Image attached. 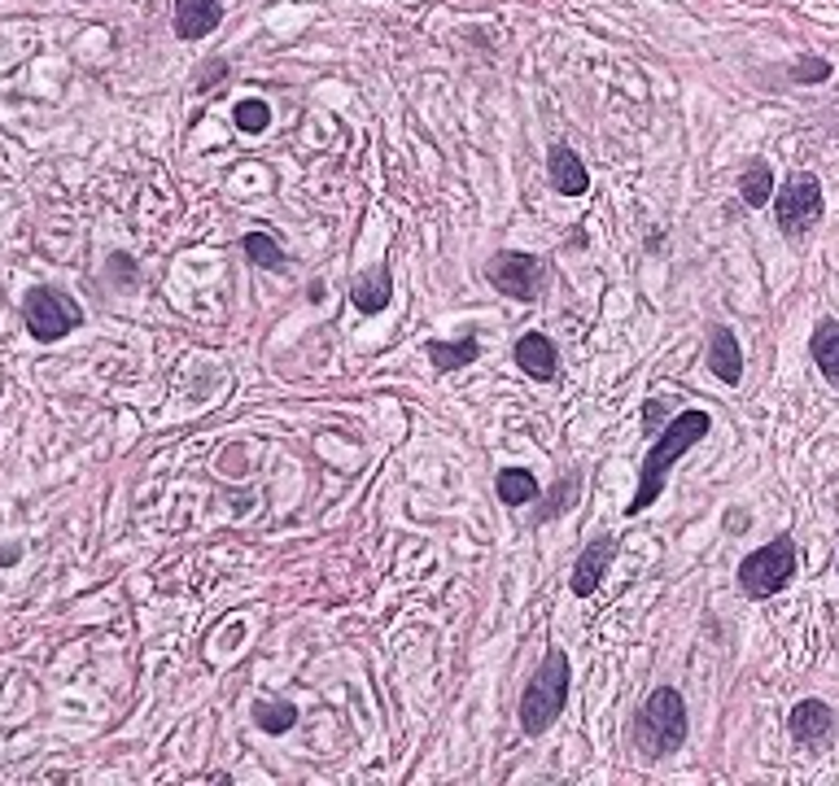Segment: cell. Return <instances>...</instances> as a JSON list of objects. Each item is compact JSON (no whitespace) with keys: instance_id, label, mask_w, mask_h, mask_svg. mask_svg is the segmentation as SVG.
<instances>
[{"instance_id":"2e32d148","label":"cell","mask_w":839,"mask_h":786,"mask_svg":"<svg viewBox=\"0 0 839 786\" xmlns=\"http://www.w3.org/2000/svg\"><path fill=\"white\" fill-rule=\"evenodd\" d=\"M809 354H814V363L822 367V376L839 389V320H822V324L814 329Z\"/></svg>"},{"instance_id":"4fadbf2b","label":"cell","mask_w":839,"mask_h":786,"mask_svg":"<svg viewBox=\"0 0 839 786\" xmlns=\"http://www.w3.org/2000/svg\"><path fill=\"white\" fill-rule=\"evenodd\" d=\"M551 184H556V193H564V197H582V193L591 189V171L582 166V158H578L573 149L556 144V149H551Z\"/></svg>"},{"instance_id":"8fae6325","label":"cell","mask_w":839,"mask_h":786,"mask_svg":"<svg viewBox=\"0 0 839 786\" xmlns=\"http://www.w3.org/2000/svg\"><path fill=\"white\" fill-rule=\"evenodd\" d=\"M516 367L529 380H556V372H560L556 341L547 337V333H525V337L516 341Z\"/></svg>"},{"instance_id":"9a60e30c","label":"cell","mask_w":839,"mask_h":786,"mask_svg":"<svg viewBox=\"0 0 839 786\" xmlns=\"http://www.w3.org/2000/svg\"><path fill=\"white\" fill-rule=\"evenodd\" d=\"M424 354H429V363H433L438 372H460V367H473V363H477L481 345L473 333H464L460 341H429Z\"/></svg>"},{"instance_id":"d6986e66","label":"cell","mask_w":839,"mask_h":786,"mask_svg":"<svg viewBox=\"0 0 839 786\" xmlns=\"http://www.w3.org/2000/svg\"><path fill=\"white\" fill-rule=\"evenodd\" d=\"M254 725L262 734H289L298 725V708L293 703H276V699H258L254 703Z\"/></svg>"},{"instance_id":"44dd1931","label":"cell","mask_w":839,"mask_h":786,"mask_svg":"<svg viewBox=\"0 0 839 786\" xmlns=\"http://www.w3.org/2000/svg\"><path fill=\"white\" fill-rule=\"evenodd\" d=\"M233 118H237L240 131L258 136V131H267V122H271V110H267V101H240Z\"/></svg>"},{"instance_id":"603a6c76","label":"cell","mask_w":839,"mask_h":786,"mask_svg":"<svg viewBox=\"0 0 839 786\" xmlns=\"http://www.w3.org/2000/svg\"><path fill=\"white\" fill-rule=\"evenodd\" d=\"M831 75V66L827 62H800L796 71H792V79L796 84H818V79H827Z\"/></svg>"},{"instance_id":"8992f818","label":"cell","mask_w":839,"mask_h":786,"mask_svg":"<svg viewBox=\"0 0 839 786\" xmlns=\"http://www.w3.org/2000/svg\"><path fill=\"white\" fill-rule=\"evenodd\" d=\"M485 276H490V284H494L503 298H512V302H538L542 289H547V267H542V258L520 254V249L494 254L490 267H485Z\"/></svg>"},{"instance_id":"30bf717a","label":"cell","mask_w":839,"mask_h":786,"mask_svg":"<svg viewBox=\"0 0 839 786\" xmlns=\"http://www.w3.org/2000/svg\"><path fill=\"white\" fill-rule=\"evenodd\" d=\"M224 22V4L219 0H175V18H171V26H175V35L180 40H206L215 26Z\"/></svg>"},{"instance_id":"e0dca14e","label":"cell","mask_w":839,"mask_h":786,"mask_svg":"<svg viewBox=\"0 0 839 786\" xmlns=\"http://www.w3.org/2000/svg\"><path fill=\"white\" fill-rule=\"evenodd\" d=\"M494 494H498L507 507H525V503L538 498V481H534V472H525V467H503V472L494 476Z\"/></svg>"},{"instance_id":"ffe728a7","label":"cell","mask_w":839,"mask_h":786,"mask_svg":"<svg viewBox=\"0 0 839 786\" xmlns=\"http://www.w3.org/2000/svg\"><path fill=\"white\" fill-rule=\"evenodd\" d=\"M245 254H249V262H258V267H267V271H280V267H284V249H280L267 232H249V236H245Z\"/></svg>"},{"instance_id":"7a4b0ae2","label":"cell","mask_w":839,"mask_h":786,"mask_svg":"<svg viewBox=\"0 0 839 786\" xmlns=\"http://www.w3.org/2000/svg\"><path fill=\"white\" fill-rule=\"evenodd\" d=\"M569 681H573V669H569L564 647H551V652L542 656L534 681H529L525 695H520V730H525L529 739H542V734L560 721L564 703H569Z\"/></svg>"},{"instance_id":"9c48e42d","label":"cell","mask_w":839,"mask_h":786,"mask_svg":"<svg viewBox=\"0 0 839 786\" xmlns=\"http://www.w3.org/2000/svg\"><path fill=\"white\" fill-rule=\"evenodd\" d=\"M787 725H792V739H796L800 747H822V743L831 739V730H836V717H831V708H827L822 699H800V703L792 708Z\"/></svg>"},{"instance_id":"52a82bcc","label":"cell","mask_w":839,"mask_h":786,"mask_svg":"<svg viewBox=\"0 0 839 786\" xmlns=\"http://www.w3.org/2000/svg\"><path fill=\"white\" fill-rule=\"evenodd\" d=\"M822 211H827L822 184H818V175H809V171H796V175L783 184V193H774V215H778V227H783L787 236H800V232L818 227L822 224Z\"/></svg>"},{"instance_id":"277c9868","label":"cell","mask_w":839,"mask_h":786,"mask_svg":"<svg viewBox=\"0 0 839 786\" xmlns=\"http://www.w3.org/2000/svg\"><path fill=\"white\" fill-rule=\"evenodd\" d=\"M792 577H796V542L787 534L774 538L770 547H756L739 563V585L747 599H774L778 590H787Z\"/></svg>"},{"instance_id":"ac0fdd59","label":"cell","mask_w":839,"mask_h":786,"mask_svg":"<svg viewBox=\"0 0 839 786\" xmlns=\"http://www.w3.org/2000/svg\"><path fill=\"white\" fill-rule=\"evenodd\" d=\"M739 193H743V206H752V211L770 206V197H774V171H770V162H752L743 171V180H739Z\"/></svg>"},{"instance_id":"5bb4252c","label":"cell","mask_w":839,"mask_h":786,"mask_svg":"<svg viewBox=\"0 0 839 786\" xmlns=\"http://www.w3.org/2000/svg\"><path fill=\"white\" fill-rule=\"evenodd\" d=\"M709 367H713V376L725 380V385H739L743 380V349H739V341L730 329H713L709 333Z\"/></svg>"},{"instance_id":"7402d4cb","label":"cell","mask_w":839,"mask_h":786,"mask_svg":"<svg viewBox=\"0 0 839 786\" xmlns=\"http://www.w3.org/2000/svg\"><path fill=\"white\" fill-rule=\"evenodd\" d=\"M224 75H228V62H206V66L193 75V88H197V93H211Z\"/></svg>"},{"instance_id":"6da1fadb","label":"cell","mask_w":839,"mask_h":786,"mask_svg":"<svg viewBox=\"0 0 839 786\" xmlns=\"http://www.w3.org/2000/svg\"><path fill=\"white\" fill-rule=\"evenodd\" d=\"M709 429H713V416L709 411H682V416H674L669 420V429L660 433V442L647 450V459H643V472H638V489H634V498H630V507H625V516H643L660 494H665V481H669V467L687 454L691 446H700L704 438H709Z\"/></svg>"},{"instance_id":"5b68a950","label":"cell","mask_w":839,"mask_h":786,"mask_svg":"<svg viewBox=\"0 0 839 786\" xmlns=\"http://www.w3.org/2000/svg\"><path fill=\"white\" fill-rule=\"evenodd\" d=\"M22 324H26L31 337L49 345V341H62L66 333H75V329L84 324V311H79V302L66 298L62 289L40 284V289H31V293L22 298Z\"/></svg>"},{"instance_id":"7c38bea8","label":"cell","mask_w":839,"mask_h":786,"mask_svg":"<svg viewBox=\"0 0 839 786\" xmlns=\"http://www.w3.org/2000/svg\"><path fill=\"white\" fill-rule=\"evenodd\" d=\"M389 293H394V280H389V267H385V262L367 267L363 276L351 280V302L359 306L363 315H380V311L389 306Z\"/></svg>"},{"instance_id":"3957f363","label":"cell","mask_w":839,"mask_h":786,"mask_svg":"<svg viewBox=\"0 0 839 786\" xmlns=\"http://www.w3.org/2000/svg\"><path fill=\"white\" fill-rule=\"evenodd\" d=\"M634 743L643 756H669L687 743V703L674 686H656L634 717Z\"/></svg>"},{"instance_id":"ba28073f","label":"cell","mask_w":839,"mask_h":786,"mask_svg":"<svg viewBox=\"0 0 839 786\" xmlns=\"http://www.w3.org/2000/svg\"><path fill=\"white\" fill-rule=\"evenodd\" d=\"M612 560H616V538H612V534H600L595 542H587V551H582L578 563H573V581H569L573 594H578V599H591V594L603 585V577H607Z\"/></svg>"}]
</instances>
